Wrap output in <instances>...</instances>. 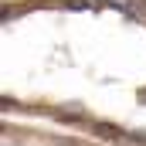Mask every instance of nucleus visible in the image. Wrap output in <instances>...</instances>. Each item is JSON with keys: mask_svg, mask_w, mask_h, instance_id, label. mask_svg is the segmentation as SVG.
<instances>
[{"mask_svg": "<svg viewBox=\"0 0 146 146\" xmlns=\"http://www.w3.org/2000/svg\"><path fill=\"white\" fill-rule=\"evenodd\" d=\"M95 133H99V136H102V139H119V129H115V126H95Z\"/></svg>", "mask_w": 146, "mask_h": 146, "instance_id": "nucleus-1", "label": "nucleus"}, {"mask_svg": "<svg viewBox=\"0 0 146 146\" xmlns=\"http://www.w3.org/2000/svg\"><path fill=\"white\" fill-rule=\"evenodd\" d=\"M68 7H72V10H95V3H92V0H72Z\"/></svg>", "mask_w": 146, "mask_h": 146, "instance_id": "nucleus-2", "label": "nucleus"}, {"mask_svg": "<svg viewBox=\"0 0 146 146\" xmlns=\"http://www.w3.org/2000/svg\"><path fill=\"white\" fill-rule=\"evenodd\" d=\"M102 3H109V0H102Z\"/></svg>", "mask_w": 146, "mask_h": 146, "instance_id": "nucleus-3", "label": "nucleus"}]
</instances>
